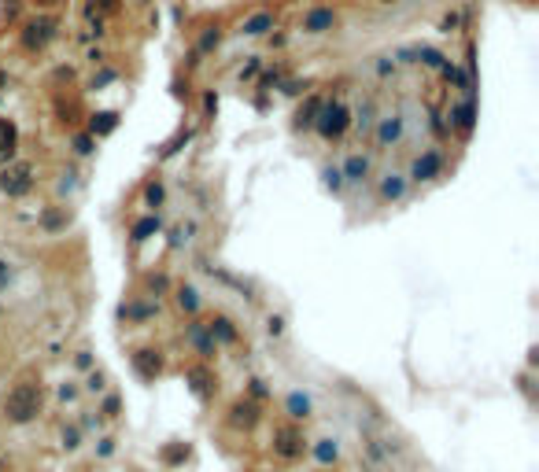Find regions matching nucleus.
<instances>
[{
  "label": "nucleus",
  "mask_w": 539,
  "mask_h": 472,
  "mask_svg": "<svg viewBox=\"0 0 539 472\" xmlns=\"http://www.w3.org/2000/svg\"><path fill=\"white\" fill-rule=\"evenodd\" d=\"M340 174H343V185H362V181H370V174H373V159L366 152H351L348 159L340 163Z\"/></svg>",
  "instance_id": "2eb2a0df"
},
{
  "label": "nucleus",
  "mask_w": 539,
  "mask_h": 472,
  "mask_svg": "<svg viewBox=\"0 0 539 472\" xmlns=\"http://www.w3.org/2000/svg\"><path fill=\"white\" fill-rule=\"evenodd\" d=\"M78 399H81V384H74V380H63L56 388V402L59 406H74Z\"/></svg>",
  "instance_id": "4c0bfd02"
},
{
  "label": "nucleus",
  "mask_w": 539,
  "mask_h": 472,
  "mask_svg": "<svg viewBox=\"0 0 539 472\" xmlns=\"http://www.w3.org/2000/svg\"><path fill=\"white\" fill-rule=\"evenodd\" d=\"M45 410V388H41V380H19L15 388L4 395V421L8 424H30L41 417Z\"/></svg>",
  "instance_id": "f257e3e1"
},
{
  "label": "nucleus",
  "mask_w": 539,
  "mask_h": 472,
  "mask_svg": "<svg viewBox=\"0 0 539 472\" xmlns=\"http://www.w3.org/2000/svg\"><path fill=\"white\" fill-rule=\"evenodd\" d=\"M314 417V399L307 395V391H288L285 395V421H292V424H307Z\"/></svg>",
  "instance_id": "dca6fc26"
},
{
  "label": "nucleus",
  "mask_w": 539,
  "mask_h": 472,
  "mask_svg": "<svg viewBox=\"0 0 539 472\" xmlns=\"http://www.w3.org/2000/svg\"><path fill=\"white\" fill-rule=\"evenodd\" d=\"M333 26H336V11L326 8V4H318V8H311V11L303 15V34H311V37L329 34Z\"/></svg>",
  "instance_id": "6ab92c4d"
},
{
  "label": "nucleus",
  "mask_w": 539,
  "mask_h": 472,
  "mask_svg": "<svg viewBox=\"0 0 539 472\" xmlns=\"http://www.w3.org/2000/svg\"><path fill=\"white\" fill-rule=\"evenodd\" d=\"M74 369H78V373L96 369V358H93V351H89V347H78V351H74Z\"/></svg>",
  "instance_id": "37998d69"
},
{
  "label": "nucleus",
  "mask_w": 539,
  "mask_h": 472,
  "mask_svg": "<svg viewBox=\"0 0 539 472\" xmlns=\"http://www.w3.org/2000/svg\"><path fill=\"white\" fill-rule=\"evenodd\" d=\"M163 203H166V185L159 178H152L144 185V207L148 210H163Z\"/></svg>",
  "instance_id": "7c9ffc66"
},
{
  "label": "nucleus",
  "mask_w": 539,
  "mask_h": 472,
  "mask_svg": "<svg viewBox=\"0 0 539 472\" xmlns=\"http://www.w3.org/2000/svg\"><path fill=\"white\" fill-rule=\"evenodd\" d=\"M258 67H263V59H258V56H251V63H248V67L241 71V81H251V78L258 74Z\"/></svg>",
  "instance_id": "603ef678"
},
{
  "label": "nucleus",
  "mask_w": 539,
  "mask_h": 472,
  "mask_svg": "<svg viewBox=\"0 0 539 472\" xmlns=\"http://www.w3.org/2000/svg\"><path fill=\"white\" fill-rule=\"evenodd\" d=\"M41 229H45V232L67 229V207H49L45 214H41Z\"/></svg>",
  "instance_id": "2f4dec72"
},
{
  "label": "nucleus",
  "mask_w": 539,
  "mask_h": 472,
  "mask_svg": "<svg viewBox=\"0 0 539 472\" xmlns=\"http://www.w3.org/2000/svg\"><path fill=\"white\" fill-rule=\"evenodd\" d=\"M71 148H74V155L78 159H89V155H96V137H89V133H74L71 137Z\"/></svg>",
  "instance_id": "c9c22d12"
},
{
  "label": "nucleus",
  "mask_w": 539,
  "mask_h": 472,
  "mask_svg": "<svg viewBox=\"0 0 539 472\" xmlns=\"http://www.w3.org/2000/svg\"><path fill=\"white\" fill-rule=\"evenodd\" d=\"M318 472H329V468H318Z\"/></svg>",
  "instance_id": "bf43d9fd"
},
{
  "label": "nucleus",
  "mask_w": 539,
  "mask_h": 472,
  "mask_svg": "<svg viewBox=\"0 0 539 472\" xmlns=\"http://www.w3.org/2000/svg\"><path fill=\"white\" fill-rule=\"evenodd\" d=\"M185 380H188L192 395H196L200 402H211V399H214V391H218V376H214L207 366H188Z\"/></svg>",
  "instance_id": "4468645a"
},
{
  "label": "nucleus",
  "mask_w": 539,
  "mask_h": 472,
  "mask_svg": "<svg viewBox=\"0 0 539 472\" xmlns=\"http://www.w3.org/2000/svg\"><path fill=\"white\" fill-rule=\"evenodd\" d=\"M307 446H311V439L303 436V428L299 424H292V421H281V424H273V436H270V454L277 458V461H299L307 454Z\"/></svg>",
  "instance_id": "f03ea898"
},
{
  "label": "nucleus",
  "mask_w": 539,
  "mask_h": 472,
  "mask_svg": "<svg viewBox=\"0 0 539 472\" xmlns=\"http://www.w3.org/2000/svg\"><path fill=\"white\" fill-rule=\"evenodd\" d=\"M214 111H218V93H203V115L211 118Z\"/></svg>",
  "instance_id": "5fc2aeb1"
},
{
  "label": "nucleus",
  "mask_w": 539,
  "mask_h": 472,
  "mask_svg": "<svg viewBox=\"0 0 539 472\" xmlns=\"http://www.w3.org/2000/svg\"><path fill=\"white\" fill-rule=\"evenodd\" d=\"M188 454H192V450H188V443H166V446L159 450L163 465H170V468H174V465H181V461H188Z\"/></svg>",
  "instance_id": "473e14b6"
},
{
  "label": "nucleus",
  "mask_w": 539,
  "mask_h": 472,
  "mask_svg": "<svg viewBox=\"0 0 539 472\" xmlns=\"http://www.w3.org/2000/svg\"><path fill=\"white\" fill-rule=\"evenodd\" d=\"M0 159L4 163L19 159V125L15 122H0Z\"/></svg>",
  "instance_id": "5701e85b"
},
{
  "label": "nucleus",
  "mask_w": 539,
  "mask_h": 472,
  "mask_svg": "<svg viewBox=\"0 0 539 472\" xmlns=\"http://www.w3.org/2000/svg\"><path fill=\"white\" fill-rule=\"evenodd\" d=\"M96 417H100V421H119V417H122V395H119V391H104V395H100V406H96Z\"/></svg>",
  "instance_id": "c756f323"
},
{
  "label": "nucleus",
  "mask_w": 539,
  "mask_h": 472,
  "mask_svg": "<svg viewBox=\"0 0 539 472\" xmlns=\"http://www.w3.org/2000/svg\"><path fill=\"white\" fill-rule=\"evenodd\" d=\"M258 421H263V406L251 402V399H233L229 410H226V424L233 428V432H251V428H258Z\"/></svg>",
  "instance_id": "6e6552de"
},
{
  "label": "nucleus",
  "mask_w": 539,
  "mask_h": 472,
  "mask_svg": "<svg viewBox=\"0 0 539 472\" xmlns=\"http://www.w3.org/2000/svg\"><path fill=\"white\" fill-rule=\"evenodd\" d=\"M119 130V111H96V115H89V137H107V133H115Z\"/></svg>",
  "instance_id": "b1692460"
},
{
  "label": "nucleus",
  "mask_w": 539,
  "mask_h": 472,
  "mask_svg": "<svg viewBox=\"0 0 539 472\" xmlns=\"http://www.w3.org/2000/svg\"><path fill=\"white\" fill-rule=\"evenodd\" d=\"M285 314H266V336H273V339H281L285 336Z\"/></svg>",
  "instance_id": "a18cd8bd"
},
{
  "label": "nucleus",
  "mask_w": 539,
  "mask_h": 472,
  "mask_svg": "<svg viewBox=\"0 0 539 472\" xmlns=\"http://www.w3.org/2000/svg\"><path fill=\"white\" fill-rule=\"evenodd\" d=\"M156 232H163V214H159V210H148L144 218H137L134 225H129V240L144 244V240H152Z\"/></svg>",
  "instance_id": "aec40b11"
},
{
  "label": "nucleus",
  "mask_w": 539,
  "mask_h": 472,
  "mask_svg": "<svg viewBox=\"0 0 539 472\" xmlns=\"http://www.w3.org/2000/svg\"><path fill=\"white\" fill-rule=\"evenodd\" d=\"M373 144L377 148H399L406 140V118L403 111H377V122H373Z\"/></svg>",
  "instance_id": "423d86ee"
},
{
  "label": "nucleus",
  "mask_w": 539,
  "mask_h": 472,
  "mask_svg": "<svg viewBox=\"0 0 539 472\" xmlns=\"http://www.w3.org/2000/svg\"><path fill=\"white\" fill-rule=\"evenodd\" d=\"M351 130V107L343 103V100H329V103H321V111L314 118V133L321 140H340L343 133Z\"/></svg>",
  "instance_id": "7ed1b4c3"
},
{
  "label": "nucleus",
  "mask_w": 539,
  "mask_h": 472,
  "mask_svg": "<svg viewBox=\"0 0 539 472\" xmlns=\"http://www.w3.org/2000/svg\"><path fill=\"white\" fill-rule=\"evenodd\" d=\"M218 45H222V30L218 26H207L200 34V41H196V48H192V63H203V56H211Z\"/></svg>",
  "instance_id": "393cba45"
},
{
  "label": "nucleus",
  "mask_w": 539,
  "mask_h": 472,
  "mask_svg": "<svg viewBox=\"0 0 539 472\" xmlns=\"http://www.w3.org/2000/svg\"><path fill=\"white\" fill-rule=\"evenodd\" d=\"M373 122H377V103L366 96V100L355 107V111H351V125H355V130H362V133H370Z\"/></svg>",
  "instance_id": "bb28decb"
},
{
  "label": "nucleus",
  "mask_w": 539,
  "mask_h": 472,
  "mask_svg": "<svg viewBox=\"0 0 539 472\" xmlns=\"http://www.w3.org/2000/svg\"><path fill=\"white\" fill-rule=\"evenodd\" d=\"M34 185H37V166L26 163V159H11V163L4 166V174H0V188H4L8 200H23V196H30Z\"/></svg>",
  "instance_id": "20e7f679"
},
{
  "label": "nucleus",
  "mask_w": 539,
  "mask_h": 472,
  "mask_svg": "<svg viewBox=\"0 0 539 472\" xmlns=\"http://www.w3.org/2000/svg\"><path fill=\"white\" fill-rule=\"evenodd\" d=\"M373 71H377V78H381V81H388V78H396L399 63H396L392 56H377V59H373Z\"/></svg>",
  "instance_id": "a19ab883"
},
{
  "label": "nucleus",
  "mask_w": 539,
  "mask_h": 472,
  "mask_svg": "<svg viewBox=\"0 0 539 472\" xmlns=\"http://www.w3.org/2000/svg\"><path fill=\"white\" fill-rule=\"evenodd\" d=\"M111 81H119V71L115 67H100V74H93V81H89V89H104V85H111Z\"/></svg>",
  "instance_id": "c03bdc74"
},
{
  "label": "nucleus",
  "mask_w": 539,
  "mask_h": 472,
  "mask_svg": "<svg viewBox=\"0 0 539 472\" xmlns=\"http://www.w3.org/2000/svg\"><path fill=\"white\" fill-rule=\"evenodd\" d=\"M406 192H410L406 174H399V170H388V174H381V181H377V200H381V203H399V200H406Z\"/></svg>",
  "instance_id": "f8f14e48"
},
{
  "label": "nucleus",
  "mask_w": 539,
  "mask_h": 472,
  "mask_svg": "<svg viewBox=\"0 0 539 472\" xmlns=\"http://www.w3.org/2000/svg\"><path fill=\"white\" fill-rule=\"evenodd\" d=\"M159 314V299H129V303L119 307V317L129 321V325H144Z\"/></svg>",
  "instance_id": "f3484780"
},
{
  "label": "nucleus",
  "mask_w": 539,
  "mask_h": 472,
  "mask_svg": "<svg viewBox=\"0 0 539 472\" xmlns=\"http://www.w3.org/2000/svg\"><path fill=\"white\" fill-rule=\"evenodd\" d=\"M200 232V222L196 218H188V222H181V225H174V229H170V251H181V247H188L192 244V236H196Z\"/></svg>",
  "instance_id": "a878e982"
},
{
  "label": "nucleus",
  "mask_w": 539,
  "mask_h": 472,
  "mask_svg": "<svg viewBox=\"0 0 539 472\" xmlns=\"http://www.w3.org/2000/svg\"><path fill=\"white\" fill-rule=\"evenodd\" d=\"M78 178H81V174H78L74 166H71V170H63V174H59V185H56V192H59V196H71V192L81 185Z\"/></svg>",
  "instance_id": "ea45409f"
},
{
  "label": "nucleus",
  "mask_w": 539,
  "mask_h": 472,
  "mask_svg": "<svg viewBox=\"0 0 539 472\" xmlns=\"http://www.w3.org/2000/svg\"><path fill=\"white\" fill-rule=\"evenodd\" d=\"M244 399H251V402H258V406H263V402L270 399V388H266V380L251 376V380H248V391H244Z\"/></svg>",
  "instance_id": "58836bf2"
},
{
  "label": "nucleus",
  "mask_w": 539,
  "mask_h": 472,
  "mask_svg": "<svg viewBox=\"0 0 539 472\" xmlns=\"http://www.w3.org/2000/svg\"><path fill=\"white\" fill-rule=\"evenodd\" d=\"M458 26H462V11H447L440 19V34H455Z\"/></svg>",
  "instance_id": "de8ad7c7"
},
{
  "label": "nucleus",
  "mask_w": 539,
  "mask_h": 472,
  "mask_svg": "<svg viewBox=\"0 0 539 472\" xmlns=\"http://www.w3.org/2000/svg\"><path fill=\"white\" fill-rule=\"evenodd\" d=\"M318 178H321V185H326L329 192H343V188H348V185H343V174H340L336 163H326V166L318 170Z\"/></svg>",
  "instance_id": "72a5a7b5"
},
{
  "label": "nucleus",
  "mask_w": 539,
  "mask_h": 472,
  "mask_svg": "<svg viewBox=\"0 0 539 472\" xmlns=\"http://www.w3.org/2000/svg\"><path fill=\"white\" fill-rule=\"evenodd\" d=\"M273 26H277L273 11H251L244 23H241V34H244V37H270Z\"/></svg>",
  "instance_id": "4be33fe9"
},
{
  "label": "nucleus",
  "mask_w": 539,
  "mask_h": 472,
  "mask_svg": "<svg viewBox=\"0 0 539 472\" xmlns=\"http://www.w3.org/2000/svg\"><path fill=\"white\" fill-rule=\"evenodd\" d=\"M303 89H307V81H281V93L285 96H299Z\"/></svg>",
  "instance_id": "864d4df0"
},
{
  "label": "nucleus",
  "mask_w": 539,
  "mask_h": 472,
  "mask_svg": "<svg viewBox=\"0 0 539 472\" xmlns=\"http://www.w3.org/2000/svg\"><path fill=\"white\" fill-rule=\"evenodd\" d=\"M56 34H59V19L56 15H37V19H30V23H23V30H19V45H23L26 52H41Z\"/></svg>",
  "instance_id": "39448f33"
},
{
  "label": "nucleus",
  "mask_w": 539,
  "mask_h": 472,
  "mask_svg": "<svg viewBox=\"0 0 539 472\" xmlns=\"http://www.w3.org/2000/svg\"><path fill=\"white\" fill-rule=\"evenodd\" d=\"M129 366H134V373L144 380V384H156L163 376V351L156 347H137L134 354H129Z\"/></svg>",
  "instance_id": "9d476101"
},
{
  "label": "nucleus",
  "mask_w": 539,
  "mask_h": 472,
  "mask_svg": "<svg viewBox=\"0 0 539 472\" xmlns=\"http://www.w3.org/2000/svg\"><path fill=\"white\" fill-rule=\"evenodd\" d=\"M11 281H15V262L11 259H0V292H4Z\"/></svg>",
  "instance_id": "09e8293b"
},
{
  "label": "nucleus",
  "mask_w": 539,
  "mask_h": 472,
  "mask_svg": "<svg viewBox=\"0 0 539 472\" xmlns=\"http://www.w3.org/2000/svg\"><path fill=\"white\" fill-rule=\"evenodd\" d=\"M85 59H89L93 67H104V63H107V52H104V48H89V56H85Z\"/></svg>",
  "instance_id": "6e6d98bb"
},
{
  "label": "nucleus",
  "mask_w": 539,
  "mask_h": 472,
  "mask_svg": "<svg viewBox=\"0 0 539 472\" xmlns=\"http://www.w3.org/2000/svg\"><path fill=\"white\" fill-rule=\"evenodd\" d=\"M115 443H119L115 436H100L96 439V458H111L115 454Z\"/></svg>",
  "instance_id": "8fccbe9b"
},
{
  "label": "nucleus",
  "mask_w": 539,
  "mask_h": 472,
  "mask_svg": "<svg viewBox=\"0 0 539 472\" xmlns=\"http://www.w3.org/2000/svg\"><path fill=\"white\" fill-rule=\"evenodd\" d=\"M192 140V130H181L174 140H170L166 148H163V159H170V155H174V152H181V144H188Z\"/></svg>",
  "instance_id": "49530a36"
},
{
  "label": "nucleus",
  "mask_w": 539,
  "mask_h": 472,
  "mask_svg": "<svg viewBox=\"0 0 539 472\" xmlns=\"http://www.w3.org/2000/svg\"><path fill=\"white\" fill-rule=\"evenodd\" d=\"M477 96H462L458 103H450L447 111V133H458V137H473V130H477Z\"/></svg>",
  "instance_id": "0eeeda50"
},
{
  "label": "nucleus",
  "mask_w": 539,
  "mask_h": 472,
  "mask_svg": "<svg viewBox=\"0 0 539 472\" xmlns=\"http://www.w3.org/2000/svg\"><path fill=\"white\" fill-rule=\"evenodd\" d=\"M78 428H81V436H85V432H96V428H100V417H96V414H89V410H81Z\"/></svg>",
  "instance_id": "3c124183"
},
{
  "label": "nucleus",
  "mask_w": 539,
  "mask_h": 472,
  "mask_svg": "<svg viewBox=\"0 0 539 472\" xmlns=\"http://www.w3.org/2000/svg\"><path fill=\"white\" fill-rule=\"evenodd\" d=\"M59 446L67 450V454H74V450L81 446V428L78 424H63L59 428Z\"/></svg>",
  "instance_id": "e433bc0d"
},
{
  "label": "nucleus",
  "mask_w": 539,
  "mask_h": 472,
  "mask_svg": "<svg viewBox=\"0 0 539 472\" xmlns=\"http://www.w3.org/2000/svg\"><path fill=\"white\" fill-rule=\"evenodd\" d=\"M0 472H11V461H8V458H0Z\"/></svg>",
  "instance_id": "4d7b16f0"
},
{
  "label": "nucleus",
  "mask_w": 539,
  "mask_h": 472,
  "mask_svg": "<svg viewBox=\"0 0 539 472\" xmlns=\"http://www.w3.org/2000/svg\"><path fill=\"white\" fill-rule=\"evenodd\" d=\"M170 292H174V303H178L181 314L200 317V310H203V295H200L196 284H178V288H170Z\"/></svg>",
  "instance_id": "412c9836"
},
{
  "label": "nucleus",
  "mask_w": 539,
  "mask_h": 472,
  "mask_svg": "<svg viewBox=\"0 0 539 472\" xmlns=\"http://www.w3.org/2000/svg\"><path fill=\"white\" fill-rule=\"evenodd\" d=\"M321 96H307V103H299V111H296V130H314V118L321 111Z\"/></svg>",
  "instance_id": "c85d7f7f"
},
{
  "label": "nucleus",
  "mask_w": 539,
  "mask_h": 472,
  "mask_svg": "<svg viewBox=\"0 0 539 472\" xmlns=\"http://www.w3.org/2000/svg\"><path fill=\"white\" fill-rule=\"evenodd\" d=\"M104 391H111V376H107L104 369H89V373H85V380H81V395L100 399Z\"/></svg>",
  "instance_id": "cd10ccee"
},
{
  "label": "nucleus",
  "mask_w": 539,
  "mask_h": 472,
  "mask_svg": "<svg viewBox=\"0 0 539 472\" xmlns=\"http://www.w3.org/2000/svg\"><path fill=\"white\" fill-rule=\"evenodd\" d=\"M203 325H207L211 339L218 343V347H236V343H241V329H236V321L229 314H214L211 321H203Z\"/></svg>",
  "instance_id": "ddd939ff"
},
{
  "label": "nucleus",
  "mask_w": 539,
  "mask_h": 472,
  "mask_svg": "<svg viewBox=\"0 0 539 472\" xmlns=\"http://www.w3.org/2000/svg\"><path fill=\"white\" fill-rule=\"evenodd\" d=\"M185 339H188V347L196 351L203 361H211L214 354H218V343L211 339V332H207V325H203L200 317H192L188 325H185Z\"/></svg>",
  "instance_id": "9b49d317"
},
{
  "label": "nucleus",
  "mask_w": 539,
  "mask_h": 472,
  "mask_svg": "<svg viewBox=\"0 0 539 472\" xmlns=\"http://www.w3.org/2000/svg\"><path fill=\"white\" fill-rule=\"evenodd\" d=\"M307 454L318 461V468H333L340 461V439L336 436H321V439H314L307 446Z\"/></svg>",
  "instance_id": "a211bd4d"
},
{
  "label": "nucleus",
  "mask_w": 539,
  "mask_h": 472,
  "mask_svg": "<svg viewBox=\"0 0 539 472\" xmlns=\"http://www.w3.org/2000/svg\"><path fill=\"white\" fill-rule=\"evenodd\" d=\"M170 288H174V281H170L166 273H152V277H148V292H152L156 299H159V295H166Z\"/></svg>",
  "instance_id": "79ce46f5"
},
{
  "label": "nucleus",
  "mask_w": 539,
  "mask_h": 472,
  "mask_svg": "<svg viewBox=\"0 0 539 472\" xmlns=\"http://www.w3.org/2000/svg\"><path fill=\"white\" fill-rule=\"evenodd\" d=\"M4 85H8V71H0V89H4Z\"/></svg>",
  "instance_id": "13d9d810"
},
{
  "label": "nucleus",
  "mask_w": 539,
  "mask_h": 472,
  "mask_svg": "<svg viewBox=\"0 0 539 472\" xmlns=\"http://www.w3.org/2000/svg\"><path fill=\"white\" fill-rule=\"evenodd\" d=\"M440 174H443V152H440V148H425L421 155H414L406 181H414V185H428V181H436Z\"/></svg>",
  "instance_id": "1a4fd4ad"
},
{
  "label": "nucleus",
  "mask_w": 539,
  "mask_h": 472,
  "mask_svg": "<svg viewBox=\"0 0 539 472\" xmlns=\"http://www.w3.org/2000/svg\"><path fill=\"white\" fill-rule=\"evenodd\" d=\"M414 56H418L421 67H433V71H440L443 63H447V56L440 48H428V45H414Z\"/></svg>",
  "instance_id": "f704fd0d"
}]
</instances>
